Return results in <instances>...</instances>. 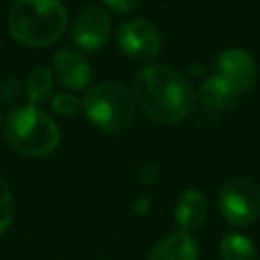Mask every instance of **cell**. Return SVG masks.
<instances>
[{
    "instance_id": "cell-13",
    "label": "cell",
    "mask_w": 260,
    "mask_h": 260,
    "mask_svg": "<svg viewBox=\"0 0 260 260\" xmlns=\"http://www.w3.org/2000/svg\"><path fill=\"white\" fill-rule=\"evenodd\" d=\"M219 258L221 260H256V244L240 232H228L219 242Z\"/></svg>"
},
{
    "instance_id": "cell-4",
    "label": "cell",
    "mask_w": 260,
    "mask_h": 260,
    "mask_svg": "<svg viewBox=\"0 0 260 260\" xmlns=\"http://www.w3.org/2000/svg\"><path fill=\"white\" fill-rule=\"evenodd\" d=\"M81 108L91 124L106 134H124L134 122V98L116 81L93 85L85 93Z\"/></svg>"
},
{
    "instance_id": "cell-17",
    "label": "cell",
    "mask_w": 260,
    "mask_h": 260,
    "mask_svg": "<svg viewBox=\"0 0 260 260\" xmlns=\"http://www.w3.org/2000/svg\"><path fill=\"white\" fill-rule=\"evenodd\" d=\"M22 85H20V79H6L2 85H0V95L4 102H12V100H18L20 93H22Z\"/></svg>"
},
{
    "instance_id": "cell-11",
    "label": "cell",
    "mask_w": 260,
    "mask_h": 260,
    "mask_svg": "<svg viewBox=\"0 0 260 260\" xmlns=\"http://www.w3.org/2000/svg\"><path fill=\"white\" fill-rule=\"evenodd\" d=\"M146 260H199V246L187 232H173L158 240Z\"/></svg>"
},
{
    "instance_id": "cell-1",
    "label": "cell",
    "mask_w": 260,
    "mask_h": 260,
    "mask_svg": "<svg viewBox=\"0 0 260 260\" xmlns=\"http://www.w3.org/2000/svg\"><path fill=\"white\" fill-rule=\"evenodd\" d=\"M132 98L150 120L158 124H177L191 114L195 89L179 71L162 65H148L136 73Z\"/></svg>"
},
{
    "instance_id": "cell-3",
    "label": "cell",
    "mask_w": 260,
    "mask_h": 260,
    "mask_svg": "<svg viewBox=\"0 0 260 260\" xmlns=\"http://www.w3.org/2000/svg\"><path fill=\"white\" fill-rule=\"evenodd\" d=\"M6 142L24 156H45L59 144V128L37 106H22L8 114L4 122Z\"/></svg>"
},
{
    "instance_id": "cell-12",
    "label": "cell",
    "mask_w": 260,
    "mask_h": 260,
    "mask_svg": "<svg viewBox=\"0 0 260 260\" xmlns=\"http://www.w3.org/2000/svg\"><path fill=\"white\" fill-rule=\"evenodd\" d=\"M240 89H236L228 79L213 75L209 79H205L199 87V98L203 102L205 108L209 110H230L238 104L240 100Z\"/></svg>"
},
{
    "instance_id": "cell-16",
    "label": "cell",
    "mask_w": 260,
    "mask_h": 260,
    "mask_svg": "<svg viewBox=\"0 0 260 260\" xmlns=\"http://www.w3.org/2000/svg\"><path fill=\"white\" fill-rule=\"evenodd\" d=\"M51 106L59 116H73L81 108V100L73 93H59V95L53 98Z\"/></svg>"
},
{
    "instance_id": "cell-14",
    "label": "cell",
    "mask_w": 260,
    "mask_h": 260,
    "mask_svg": "<svg viewBox=\"0 0 260 260\" xmlns=\"http://www.w3.org/2000/svg\"><path fill=\"white\" fill-rule=\"evenodd\" d=\"M53 89V73L47 67H37L28 73L26 85H24V93L30 100V104H43L45 100H49Z\"/></svg>"
},
{
    "instance_id": "cell-10",
    "label": "cell",
    "mask_w": 260,
    "mask_h": 260,
    "mask_svg": "<svg viewBox=\"0 0 260 260\" xmlns=\"http://www.w3.org/2000/svg\"><path fill=\"white\" fill-rule=\"evenodd\" d=\"M173 215L181 232L191 234L193 230L201 228L207 215V201L203 193L197 189H185L175 203Z\"/></svg>"
},
{
    "instance_id": "cell-8",
    "label": "cell",
    "mask_w": 260,
    "mask_h": 260,
    "mask_svg": "<svg viewBox=\"0 0 260 260\" xmlns=\"http://www.w3.org/2000/svg\"><path fill=\"white\" fill-rule=\"evenodd\" d=\"M215 67L217 75L228 79L240 91L250 89L256 81V63L244 49H225L223 53H219Z\"/></svg>"
},
{
    "instance_id": "cell-18",
    "label": "cell",
    "mask_w": 260,
    "mask_h": 260,
    "mask_svg": "<svg viewBox=\"0 0 260 260\" xmlns=\"http://www.w3.org/2000/svg\"><path fill=\"white\" fill-rule=\"evenodd\" d=\"M104 2H106V6H110L116 12H130L138 6L140 0H104Z\"/></svg>"
},
{
    "instance_id": "cell-9",
    "label": "cell",
    "mask_w": 260,
    "mask_h": 260,
    "mask_svg": "<svg viewBox=\"0 0 260 260\" xmlns=\"http://www.w3.org/2000/svg\"><path fill=\"white\" fill-rule=\"evenodd\" d=\"M53 73L67 89H81L91 79V67L87 59L75 49H61L55 53Z\"/></svg>"
},
{
    "instance_id": "cell-2",
    "label": "cell",
    "mask_w": 260,
    "mask_h": 260,
    "mask_svg": "<svg viewBox=\"0 0 260 260\" xmlns=\"http://www.w3.org/2000/svg\"><path fill=\"white\" fill-rule=\"evenodd\" d=\"M65 26L67 10L61 0H14L8 10V30L26 47L53 45Z\"/></svg>"
},
{
    "instance_id": "cell-7",
    "label": "cell",
    "mask_w": 260,
    "mask_h": 260,
    "mask_svg": "<svg viewBox=\"0 0 260 260\" xmlns=\"http://www.w3.org/2000/svg\"><path fill=\"white\" fill-rule=\"evenodd\" d=\"M110 30H112V22L108 12L102 6H85L73 24V41L77 43L79 49L85 51H98L102 47H106V43L110 41Z\"/></svg>"
},
{
    "instance_id": "cell-15",
    "label": "cell",
    "mask_w": 260,
    "mask_h": 260,
    "mask_svg": "<svg viewBox=\"0 0 260 260\" xmlns=\"http://www.w3.org/2000/svg\"><path fill=\"white\" fill-rule=\"evenodd\" d=\"M12 219H14V197L6 181L0 177V236L12 225Z\"/></svg>"
},
{
    "instance_id": "cell-6",
    "label": "cell",
    "mask_w": 260,
    "mask_h": 260,
    "mask_svg": "<svg viewBox=\"0 0 260 260\" xmlns=\"http://www.w3.org/2000/svg\"><path fill=\"white\" fill-rule=\"evenodd\" d=\"M118 45L126 57L134 61H150L160 51V32L150 20L134 18L120 26Z\"/></svg>"
},
{
    "instance_id": "cell-5",
    "label": "cell",
    "mask_w": 260,
    "mask_h": 260,
    "mask_svg": "<svg viewBox=\"0 0 260 260\" xmlns=\"http://www.w3.org/2000/svg\"><path fill=\"white\" fill-rule=\"evenodd\" d=\"M217 207L228 223L236 228L252 225L260 217V185L244 175L228 179L219 189Z\"/></svg>"
}]
</instances>
